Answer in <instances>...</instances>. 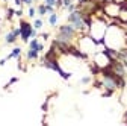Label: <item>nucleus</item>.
I'll use <instances>...</instances> for the list:
<instances>
[{
    "instance_id": "obj_2",
    "label": "nucleus",
    "mask_w": 127,
    "mask_h": 126,
    "mask_svg": "<svg viewBox=\"0 0 127 126\" xmlns=\"http://www.w3.org/2000/svg\"><path fill=\"white\" fill-rule=\"evenodd\" d=\"M18 27H20V38H21V41H23V43H29L30 38H32V30H33L32 23H29L27 20L20 18Z\"/></svg>"
},
{
    "instance_id": "obj_12",
    "label": "nucleus",
    "mask_w": 127,
    "mask_h": 126,
    "mask_svg": "<svg viewBox=\"0 0 127 126\" xmlns=\"http://www.w3.org/2000/svg\"><path fill=\"white\" fill-rule=\"evenodd\" d=\"M14 15H15V9H14V8H8V9H6V20L11 21V20L14 18Z\"/></svg>"
},
{
    "instance_id": "obj_5",
    "label": "nucleus",
    "mask_w": 127,
    "mask_h": 126,
    "mask_svg": "<svg viewBox=\"0 0 127 126\" xmlns=\"http://www.w3.org/2000/svg\"><path fill=\"white\" fill-rule=\"evenodd\" d=\"M38 58H39V52L36 49H29L26 52V59L27 61H36Z\"/></svg>"
},
{
    "instance_id": "obj_1",
    "label": "nucleus",
    "mask_w": 127,
    "mask_h": 126,
    "mask_svg": "<svg viewBox=\"0 0 127 126\" xmlns=\"http://www.w3.org/2000/svg\"><path fill=\"white\" fill-rule=\"evenodd\" d=\"M41 65L45 67V68H49V70H53L56 73H59V76L62 77L64 81H68L70 77H71V73L70 71H64L61 64H59V59L55 58V59H45V58H41Z\"/></svg>"
},
{
    "instance_id": "obj_14",
    "label": "nucleus",
    "mask_w": 127,
    "mask_h": 126,
    "mask_svg": "<svg viewBox=\"0 0 127 126\" xmlns=\"http://www.w3.org/2000/svg\"><path fill=\"white\" fill-rule=\"evenodd\" d=\"M15 82H18V77H15V76H14V77H11V79L8 81V84H6V85H5L3 88H5V90H8V88H9L11 85H14Z\"/></svg>"
},
{
    "instance_id": "obj_13",
    "label": "nucleus",
    "mask_w": 127,
    "mask_h": 126,
    "mask_svg": "<svg viewBox=\"0 0 127 126\" xmlns=\"http://www.w3.org/2000/svg\"><path fill=\"white\" fill-rule=\"evenodd\" d=\"M27 15H29V18L33 20V18H35V15H36V8H35V6H29V9H27Z\"/></svg>"
},
{
    "instance_id": "obj_28",
    "label": "nucleus",
    "mask_w": 127,
    "mask_h": 126,
    "mask_svg": "<svg viewBox=\"0 0 127 126\" xmlns=\"http://www.w3.org/2000/svg\"><path fill=\"white\" fill-rule=\"evenodd\" d=\"M73 2H76V0H73Z\"/></svg>"
},
{
    "instance_id": "obj_4",
    "label": "nucleus",
    "mask_w": 127,
    "mask_h": 126,
    "mask_svg": "<svg viewBox=\"0 0 127 126\" xmlns=\"http://www.w3.org/2000/svg\"><path fill=\"white\" fill-rule=\"evenodd\" d=\"M58 32H59V34H62V35H67V37H70L71 40H76V38H79V35H82V34H79L77 30L74 29V26H73L71 23L61 24V26L58 27Z\"/></svg>"
},
{
    "instance_id": "obj_20",
    "label": "nucleus",
    "mask_w": 127,
    "mask_h": 126,
    "mask_svg": "<svg viewBox=\"0 0 127 126\" xmlns=\"http://www.w3.org/2000/svg\"><path fill=\"white\" fill-rule=\"evenodd\" d=\"M15 17H18V18H21V17H23V9H21V8L15 11Z\"/></svg>"
},
{
    "instance_id": "obj_24",
    "label": "nucleus",
    "mask_w": 127,
    "mask_h": 126,
    "mask_svg": "<svg viewBox=\"0 0 127 126\" xmlns=\"http://www.w3.org/2000/svg\"><path fill=\"white\" fill-rule=\"evenodd\" d=\"M14 3H15V6H18V8L23 6V2H21V0H14Z\"/></svg>"
},
{
    "instance_id": "obj_8",
    "label": "nucleus",
    "mask_w": 127,
    "mask_h": 126,
    "mask_svg": "<svg viewBox=\"0 0 127 126\" xmlns=\"http://www.w3.org/2000/svg\"><path fill=\"white\" fill-rule=\"evenodd\" d=\"M58 21H59V14L58 12H53V14L49 15V24L52 27H56L58 26Z\"/></svg>"
},
{
    "instance_id": "obj_19",
    "label": "nucleus",
    "mask_w": 127,
    "mask_h": 126,
    "mask_svg": "<svg viewBox=\"0 0 127 126\" xmlns=\"http://www.w3.org/2000/svg\"><path fill=\"white\" fill-rule=\"evenodd\" d=\"M41 109H42V111L44 113H47V111H49V99H47L44 103H42V106H41Z\"/></svg>"
},
{
    "instance_id": "obj_7",
    "label": "nucleus",
    "mask_w": 127,
    "mask_h": 126,
    "mask_svg": "<svg viewBox=\"0 0 127 126\" xmlns=\"http://www.w3.org/2000/svg\"><path fill=\"white\" fill-rule=\"evenodd\" d=\"M21 56V47H14V49H12V52L6 56V59H18Z\"/></svg>"
},
{
    "instance_id": "obj_10",
    "label": "nucleus",
    "mask_w": 127,
    "mask_h": 126,
    "mask_svg": "<svg viewBox=\"0 0 127 126\" xmlns=\"http://www.w3.org/2000/svg\"><path fill=\"white\" fill-rule=\"evenodd\" d=\"M32 26H33L36 30L42 29V26H44V21H42V18H33V23H32Z\"/></svg>"
},
{
    "instance_id": "obj_23",
    "label": "nucleus",
    "mask_w": 127,
    "mask_h": 126,
    "mask_svg": "<svg viewBox=\"0 0 127 126\" xmlns=\"http://www.w3.org/2000/svg\"><path fill=\"white\" fill-rule=\"evenodd\" d=\"M23 5H27V6H32V3H33V0H21Z\"/></svg>"
},
{
    "instance_id": "obj_25",
    "label": "nucleus",
    "mask_w": 127,
    "mask_h": 126,
    "mask_svg": "<svg viewBox=\"0 0 127 126\" xmlns=\"http://www.w3.org/2000/svg\"><path fill=\"white\" fill-rule=\"evenodd\" d=\"M6 61H8L6 58H3V59H0V65H5V64H6Z\"/></svg>"
},
{
    "instance_id": "obj_22",
    "label": "nucleus",
    "mask_w": 127,
    "mask_h": 126,
    "mask_svg": "<svg viewBox=\"0 0 127 126\" xmlns=\"http://www.w3.org/2000/svg\"><path fill=\"white\" fill-rule=\"evenodd\" d=\"M64 6V3H62V0H56V5H55V8L56 9H61Z\"/></svg>"
},
{
    "instance_id": "obj_27",
    "label": "nucleus",
    "mask_w": 127,
    "mask_h": 126,
    "mask_svg": "<svg viewBox=\"0 0 127 126\" xmlns=\"http://www.w3.org/2000/svg\"><path fill=\"white\" fill-rule=\"evenodd\" d=\"M0 2H8V0H0Z\"/></svg>"
},
{
    "instance_id": "obj_15",
    "label": "nucleus",
    "mask_w": 127,
    "mask_h": 126,
    "mask_svg": "<svg viewBox=\"0 0 127 126\" xmlns=\"http://www.w3.org/2000/svg\"><path fill=\"white\" fill-rule=\"evenodd\" d=\"M91 81H92V77H91V76H83L82 79H80V84L88 85V84H91Z\"/></svg>"
},
{
    "instance_id": "obj_6",
    "label": "nucleus",
    "mask_w": 127,
    "mask_h": 126,
    "mask_svg": "<svg viewBox=\"0 0 127 126\" xmlns=\"http://www.w3.org/2000/svg\"><path fill=\"white\" fill-rule=\"evenodd\" d=\"M17 38H18V37L15 35L14 30L11 29L9 32H6V35H5V43H6V44H14L15 41H17Z\"/></svg>"
},
{
    "instance_id": "obj_11",
    "label": "nucleus",
    "mask_w": 127,
    "mask_h": 126,
    "mask_svg": "<svg viewBox=\"0 0 127 126\" xmlns=\"http://www.w3.org/2000/svg\"><path fill=\"white\" fill-rule=\"evenodd\" d=\"M38 46H39L38 37H36V38H32V40L29 41V49H36V50H38Z\"/></svg>"
},
{
    "instance_id": "obj_21",
    "label": "nucleus",
    "mask_w": 127,
    "mask_h": 126,
    "mask_svg": "<svg viewBox=\"0 0 127 126\" xmlns=\"http://www.w3.org/2000/svg\"><path fill=\"white\" fill-rule=\"evenodd\" d=\"M89 0H76V3H77V8L79 6H82V5H85V3H88Z\"/></svg>"
},
{
    "instance_id": "obj_17",
    "label": "nucleus",
    "mask_w": 127,
    "mask_h": 126,
    "mask_svg": "<svg viewBox=\"0 0 127 126\" xmlns=\"http://www.w3.org/2000/svg\"><path fill=\"white\" fill-rule=\"evenodd\" d=\"M42 3L47 6H55L56 5V0H42Z\"/></svg>"
},
{
    "instance_id": "obj_3",
    "label": "nucleus",
    "mask_w": 127,
    "mask_h": 126,
    "mask_svg": "<svg viewBox=\"0 0 127 126\" xmlns=\"http://www.w3.org/2000/svg\"><path fill=\"white\" fill-rule=\"evenodd\" d=\"M120 11H121V6H120V3H117V2H109V3H106L104 8H103L104 15H106L107 18H112V20H117V18H118Z\"/></svg>"
},
{
    "instance_id": "obj_18",
    "label": "nucleus",
    "mask_w": 127,
    "mask_h": 126,
    "mask_svg": "<svg viewBox=\"0 0 127 126\" xmlns=\"http://www.w3.org/2000/svg\"><path fill=\"white\" fill-rule=\"evenodd\" d=\"M38 37H39V38H42L44 41H47V40L50 38V34H49V32H42V34H39Z\"/></svg>"
},
{
    "instance_id": "obj_16",
    "label": "nucleus",
    "mask_w": 127,
    "mask_h": 126,
    "mask_svg": "<svg viewBox=\"0 0 127 126\" xmlns=\"http://www.w3.org/2000/svg\"><path fill=\"white\" fill-rule=\"evenodd\" d=\"M114 93H115V91H110V90H104V91L101 93V96H103V97H112V96H114Z\"/></svg>"
},
{
    "instance_id": "obj_9",
    "label": "nucleus",
    "mask_w": 127,
    "mask_h": 126,
    "mask_svg": "<svg viewBox=\"0 0 127 126\" xmlns=\"http://www.w3.org/2000/svg\"><path fill=\"white\" fill-rule=\"evenodd\" d=\"M36 14L39 15V17H44V15H47V8H45L44 3H39V5L36 6Z\"/></svg>"
},
{
    "instance_id": "obj_26",
    "label": "nucleus",
    "mask_w": 127,
    "mask_h": 126,
    "mask_svg": "<svg viewBox=\"0 0 127 126\" xmlns=\"http://www.w3.org/2000/svg\"><path fill=\"white\" fill-rule=\"evenodd\" d=\"M114 2H117V3H123L124 0H114Z\"/></svg>"
}]
</instances>
